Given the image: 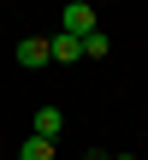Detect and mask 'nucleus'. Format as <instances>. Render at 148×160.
I'll use <instances>...</instances> for the list:
<instances>
[{
	"label": "nucleus",
	"mask_w": 148,
	"mask_h": 160,
	"mask_svg": "<svg viewBox=\"0 0 148 160\" xmlns=\"http://www.w3.org/2000/svg\"><path fill=\"white\" fill-rule=\"evenodd\" d=\"M83 59H107V36H101V30L83 36Z\"/></svg>",
	"instance_id": "423d86ee"
},
{
	"label": "nucleus",
	"mask_w": 148,
	"mask_h": 160,
	"mask_svg": "<svg viewBox=\"0 0 148 160\" xmlns=\"http://www.w3.org/2000/svg\"><path fill=\"white\" fill-rule=\"evenodd\" d=\"M113 160H136V154H113Z\"/></svg>",
	"instance_id": "0eeeda50"
},
{
	"label": "nucleus",
	"mask_w": 148,
	"mask_h": 160,
	"mask_svg": "<svg viewBox=\"0 0 148 160\" xmlns=\"http://www.w3.org/2000/svg\"><path fill=\"white\" fill-rule=\"evenodd\" d=\"M95 30H101V24H95V6H89V0H71V6L59 12V36H77V42H83V36H95Z\"/></svg>",
	"instance_id": "f257e3e1"
},
{
	"label": "nucleus",
	"mask_w": 148,
	"mask_h": 160,
	"mask_svg": "<svg viewBox=\"0 0 148 160\" xmlns=\"http://www.w3.org/2000/svg\"><path fill=\"white\" fill-rule=\"evenodd\" d=\"M18 65L42 71V65H47V42H42V36H24V42H18Z\"/></svg>",
	"instance_id": "f03ea898"
},
{
	"label": "nucleus",
	"mask_w": 148,
	"mask_h": 160,
	"mask_svg": "<svg viewBox=\"0 0 148 160\" xmlns=\"http://www.w3.org/2000/svg\"><path fill=\"white\" fill-rule=\"evenodd\" d=\"M47 59H65V65H71V59H83V42H77V36H53V42H47Z\"/></svg>",
	"instance_id": "20e7f679"
},
{
	"label": "nucleus",
	"mask_w": 148,
	"mask_h": 160,
	"mask_svg": "<svg viewBox=\"0 0 148 160\" xmlns=\"http://www.w3.org/2000/svg\"><path fill=\"white\" fill-rule=\"evenodd\" d=\"M59 131H65V113H59V107H42V113H36V131H30V137H42V142H53Z\"/></svg>",
	"instance_id": "7ed1b4c3"
},
{
	"label": "nucleus",
	"mask_w": 148,
	"mask_h": 160,
	"mask_svg": "<svg viewBox=\"0 0 148 160\" xmlns=\"http://www.w3.org/2000/svg\"><path fill=\"white\" fill-rule=\"evenodd\" d=\"M18 160H53V142H42V137H24Z\"/></svg>",
	"instance_id": "39448f33"
}]
</instances>
